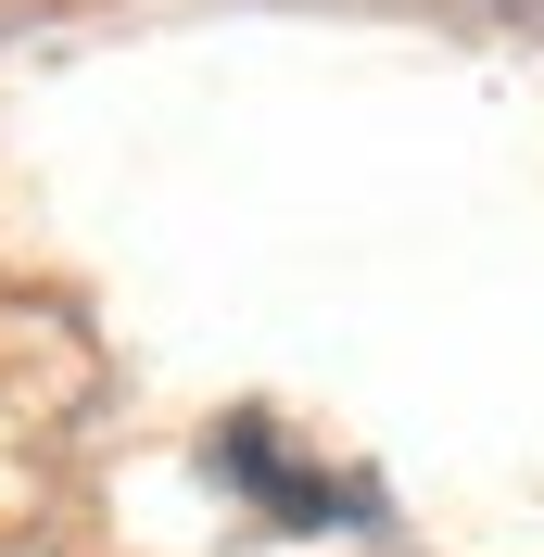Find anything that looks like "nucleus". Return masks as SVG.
Masks as SVG:
<instances>
[{
    "label": "nucleus",
    "mask_w": 544,
    "mask_h": 557,
    "mask_svg": "<svg viewBox=\"0 0 544 557\" xmlns=\"http://www.w3.org/2000/svg\"><path fill=\"white\" fill-rule=\"evenodd\" d=\"M215 456H228L254 494H279L292 520H368V482H305V469H279V456H267V418H228V444H215Z\"/></svg>",
    "instance_id": "1"
}]
</instances>
